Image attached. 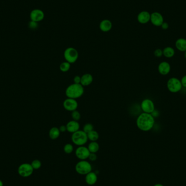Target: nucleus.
Returning a JSON list of instances; mask_svg holds the SVG:
<instances>
[{"instance_id": "7ed1b4c3", "label": "nucleus", "mask_w": 186, "mask_h": 186, "mask_svg": "<svg viewBox=\"0 0 186 186\" xmlns=\"http://www.w3.org/2000/svg\"><path fill=\"white\" fill-rule=\"evenodd\" d=\"M72 142L78 147L83 146L87 143V134L83 131V130H79L74 132L71 136Z\"/></svg>"}, {"instance_id": "0eeeda50", "label": "nucleus", "mask_w": 186, "mask_h": 186, "mask_svg": "<svg viewBox=\"0 0 186 186\" xmlns=\"http://www.w3.org/2000/svg\"><path fill=\"white\" fill-rule=\"evenodd\" d=\"M33 167L31 164L25 163L20 164L18 168V172L19 175L21 177H27L32 175L33 173Z\"/></svg>"}, {"instance_id": "6ab92c4d", "label": "nucleus", "mask_w": 186, "mask_h": 186, "mask_svg": "<svg viewBox=\"0 0 186 186\" xmlns=\"http://www.w3.org/2000/svg\"><path fill=\"white\" fill-rule=\"evenodd\" d=\"M176 48L181 52L186 51V39L184 38H179L175 42Z\"/></svg>"}, {"instance_id": "5701e85b", "label": "nucleus", "mask_w": 186, "mask_h": 186, "mask_svg": "<svg viewBox=\"0 0 186 186\" xmlns=\"http://www.w3.org/2000/svg\"><path fill=\"white\" fill-rule=\"evenodd\" d=\"M88 139L90 142H97L99 139V134L98 132L93 130L87 134Z\"/></svg>"}, {"instance_id": "58836bf2", "label": "nucleus", "mask_w": 186, "mask_h": 186, "mask_svg": "<svg viewBox=\"0 0 186 186\" xmlns=\"http://www.w3.org/2000/svg\"><path fill=\"white\" fill-rule=\"evenodd\" d=\"M184 57H185V58L186 59V51L184 52Z\"/></svg>"}, {"instance_id": "b1692460", "label": "nucleus", "mask_w": 186, "mask_h": 186, "mask_svg": "<svg viewBox=\"0 0 186 186\" xmlns=\"http://www.w3.org/2000/svg\"><path fill=\"white\" fill-rule=\"evenodd\" d=\"M70 67H71V64L69 63L68 61H64L60 64L59 69L61 72H66L70 70Z\"/></svg>"}, {"instance_id": "dca6fc26", "label": "nucleus", "mask_w": 186, "mask_h": 186, "mask_svg": "<svg viewBox=\"0 0 186 186\" xmlns=\"http://www.w3.org/2000/svg\"><path fill=\"white\" fill-rule=\"evenodd\" d=\"M85 176V181L86 184L88 185L93 186L97 183L98 181V176L95 172H93L92 171Z\"/></svg>"}, {"instance_id": "a878e982", "label": "nucleus", "mask_w": 186, "mask_h": 186, "mask_svg": "<svg viewBox=\"0 0 186 186\" xmlns=\"http://www.w3.org/2000/svg\"><path fill=\"white\" fill-rule=\"evenodd\" d=\"M31 164L34 170H38L42 166V162L39 160H33Z\"/></svg>"}, {"instance_id": "cd10ccee", "label": "nucleus", "mask_w": 186, "mask_h": 186, "mask_svg": "<svg viewBox=\"0 0 186 186\" xmlns=\"http://www.w3.org/2000/svg\"><path fill=\"white\" fill-rule=\"evenodd\" d=\"M93 129H94V126L90 123H87V124H86L84 125L82 130L87 134L88 133L93 131Z\"/></svg>"}, {"instance_id": "2eb2a0df", "label": "nucleus", "mask_w": 186, "mask_h": 186, "mask_svg": "<svg viewBox=\"0 0 186 186\" xmlns=\"http://www.w3.org/2000/svg\"><path fill=\"white\" fill-rule=\"evenodd\" d=\"M151 14L147 11H142L139 13L137 16L138 22L142 24H145L150 21Z\"/></svg>"}, {"instance_id": "20e7f679", "label": "nucleus", "mask_w": 186, "mask_h": 186, "mask_svg": "<svg viewBox=\"0 0 186 186\" xmlns=\"http://www.w3.org/2000/svg\"><path fill=\"white\" fill-rule=\"evenodd\" d=\"M75 171L79 175H86L92 171V164L87 160H80L75 166Z\"/></svg>"}, {"instance_id": "39448f33", "label": "nucleus", "mask_w": 186, "mask_h": 186, "mask_svg": "<svg viewBox=\"0 0 186 186\" xmlns=\"http://www.w3.org/2000/svg\"><path fill=\"white\" fill-rule=\"evenodd\" d=\"M166 87L169 92L172 93H176L180 92L182 89L181 80L176 77H171L168 79Z\"/></svg>"}, {"instance_id": "9d476101", "label": "nucleus", "mask_w": 186, "mask_h": 186, "mask_svg": "<svg viewBox=\"0 0 186 186\" xmlns=\"http://www.w3.org/2000/svg\"><path fill=\"white\" fill-rule=\"evenodd\" d=\"M63 105L65 110L69 112H72L77 110L79 104L76 99L67 98V99L64 101Z\"/></svg>"}, {"instance_id": "f704fd0d", "label": "nucleus", "mask_w": 186, "mask_h": 186, "mask_svg": "<svg viewBox=\"0 0 186 186\" xmlns=\"http://www.w3.org/2000/svg\"><path fill=\"white\" fill-rule=\"evenodd\" d=\"M161 27H162V29H164V30H166L167 29H168L169 27V25L166 22H163V24H162V25L161 26Z\"/></svg>"}, {"instance_id": "9b49d317", "label": "nucleus", "mask_w": 186, "mask_h": 186, "mask_svg": "<svg viewBox=\"0 0 186 186\" xmlns=\"http://www.w3.org/2000/svg\"><path fill=\"white\" fill-rule=\"evenodd\" d=\"M150 21L155 26L160 27L164 22V18L161 14L158 12H153L151 14Z\"/></svg>"}, {"instance_id": "c9c22d12", "label": "nucleus", "mask_w": 186, "mask_h": 186, "mask_svg": "<svg viewBox=\"0 0 186 186\" xmlns=\"http://www.w3.org/2000/svg\"><path fill=\"white\" fill-rule=\"evenodd\" d=\"M59 131L61 132H65L66 131V125H61L59 127Z\"/></svg>"}, {"instance_id": "4be33fe9", "label": "nucleus", "mask_w": 186, "mask_h": 186, "mask_svg": "<svg viewBox=\"0 0 186 186\" xmlns=\"http://www.w3.org/2000/svg\"><path fill=\"white\" fill-rule=\"evenodd\" d=\"M87 147L90 153H97L100 149V145L97 142H90Z\"/></svg>"}, {"instance_id": "393cba45", "label": "nucleus", "mask_w": 186, "mask_h": 186, "mask_svg": "<svg viewBox=\"0 0 186 186\" xmlns=\"http://www.w3.org/2000/svg\"><path fill=\"white\" fill-rule=\"evenodd\" d=\"M64 151L66 154H70L74 151V147L71 144H66L63 148Z\"/></svg>"}, {"instance_id": "f8f14e48", "label": "nucleus", "mask_w": 186, "mask_h": 186, "mask_svg": "<svg viewBox=\"0 0 186 186\" xmlns=\"http://www.w3.org/2000/svg\"><path fill=\"white\" fill-rule=\"evenodd\" d=\"M45 17V14L42 10L35 9L33 10L30 13V19L31 21L39 22L43 20Z\"/></svg>"}, {"instance_id": "bb28decb", "label": "nucleus", "mask_w": 186, "mask_h": 186, "mask_svg": "<svg viewBox=\"0 0 186 186\" xmlns=\"http://www.w3.org/2000/svg\"><path fill=\"white\" fill-rule=\"evenodd\" d=\"M71 118L72 120L79 121L81 118V113L78 111L75 110L74 111L71 112Z\"/></svg>"}, {"instance_id": "6e6552de", "label": "nucleus", "mask_w": 186, "mask_h": 186, "mask_svg": "<svg viewBox=\"0 0 186 186\" xmlns=\"http://www.w3.org/2000/svg\"><path fill=\"white\" fill-rule=\"evenodd\" d=\"M140 107L143 112L149 114H151L155 110V103L150 99H144L141 102Z\"/></svg>"}, {"instance_id": "ddd939ff", "label": "nucleus", "mask_w": 186, "mask_h": 186, "mask_svg": "<svg viewBox=\"0 0 186 186\" xmlns=\"http://www.w3.org/2000/svg\"><path fill=\"white\" fill-rule=\"evenodd\" d=\"M170 64L168 61H163L161 62L158 66V71L162 75H166L170 72Z\"/></svg>"}, {"instance_id": "423d86ee", "label": "nucleus", "mask_w": 186, "mask_h": 186, "mask_svg": "<svg viewBox=\"0 0 186 186\" xmlns=\"http://www.w3.org/2000/svg\"><path fill=\"white\" fill-rule=\"evenodd\" d=\"M79 52L76 48H66L64 52V57L66 61L69 63H75L79 58Z\"/></svg>"}, {"instance_id": "473e14b6", "label": "nucleus", "mask_w": 186, "mask_h": 186, "mask_svg": "<svg viewBox=\"0 0 186 186\" xmlns=\"http://www.w3.org/2000/svg\"><path fill=\"white\" fill-rule=\"evenodd\" d=\"M151 114L154 118H158V116H160V113L157 110L155 109L153 112L151 113Z\"/></svg>"}, {"instance_id": "f3484780", "label": "nucleus", "mask_w": 186, "mask_h": 186, "mask_svg": "<svg viewBox=\"0 0 186 186\" xmlns=\"http://www.w3.org/2000/svg\"><path fill=\"white\" fill-rule=\"evenodd\" d=\"M93 82V77L92 75L87 73L81 76V84L83 87H87L90 85Z\"/></svg>"}, {"instance_id": "c85d7f7f", "label": "nucleus", "mask_w": 186, "mask_h": 186, "mask_svg": "<svg viewBox=\"0 0 186 186\" xmlns=\"http://www.w3.org/2000/svg\"><path fill=\"white\" fill-rule=\"evenodd\" d=\"M29 29H37L38 27V22L31 21L29 22Z\"/></svg>"}, {"instance_id": "72a5a7b5", "label": "nucleus", "mask_w": 186, "mask_h": 186, "mask_svg": "<svg viewBox=\"0 0 186 186\" xmlns=\"http://www.w3.org/2000/svg\"><path fill=\"white\" fill-rule=\"evenodd\" d=\"M181 82L182 87L186 88V75L182 77L181 79Z\"/></svg>"}, {"instance_id": "2f4dec72", "label": "nucleus", "mask_w": 186, "mask_h": 186, "mask_svg": "<svg viewBox=\"0 0 186 186\" xmlns=\"http://www.w3.org/2000/svg\"><path fill=\"white\" fill-rule=\"evenodd\" d=\"M81 76L79 75L75 76L74 78V83L76 84H81Z\"/></svg>"}, {"instance_id": "4468645a", "label": "nucleus", "mask_w": 186, "mask_h": 186, "mask_svg": "<svg viewBox=\"0 0 186 186\" xmlns=\"http://www.w3.org/2000/svg\"><path fill=\"white\" fill-rule=\"evenodd\" d=\"M66 131L69 132V133L72 134H74V132L79 131V127H80V125H79V121L72 120L69 121L66 124Z\"/></svg>"}, {"instance_id": "1a4fd4ad", "label": "nucleus", "mask_w": 186, "mask_h": 186, "mask_svg": "<svg viewBox=\"0 0 186 186\" xmlns=\"http://www.w3.org/2000/svg\"><path fill=\"white\" fill-rule=\"evenodd\" d=\"M90 151L87 147L79 146L77 147L75 150V155L79 160H87L88 159L90 155Z\"/></svg>"}, {"instance_id": "7c9ffc66", "label": "nucleus", "mask_w": 186, "mask_h": 186, "mask_svg": "<svg viewBox=\"0 0 186 186\" xmlns=\"http://www.w3.org/2000/svg\"><path fill=\"white\" fill-rule=\"evenodd\" d=\"M154 55H155V57H158V58L162 57L163 56V50H162L160 48L156 49L154 51Z\"/></svg>"}, {"instance_id": "4c0bfd02", "label": "nucleus", "mask_w": 186, "mask_h": 186, "mask_svg": "<svg viewBox=\"0 0 186 186\" xmlns=\"http://www.w3.org/2000/svg\"><path fill=\"white\" fill-rule=\"evenodd\" d=\"M153 186H163L161 184H156L155 185H154Z\"/></svg>"}, {"instance_id": "e433bc0d", "label": "nucleus", "mask_w": 186, "mask_h": 186, "mask_svg": "<svg viewBox=\"0 0 186 186\" xmlns=\"http://www.w3.org/2000/svg\"><path fill=\"white\" fill-rule=\"evenodd\" d=\"M0 186H3V183L1 179H0Z\"/></svg>"}, {"instance_id": "aec40b11", "label": "nucleus", "mask_w": 186, "mask_h": 186, "mask_svg": "<svg viewBox=\"0 0 186 186\" xmlns=\"http://www.w3.org/2000/svg\"><path fill=\"white\" fill-rule=\"evenodd\" d=\"M61 133V132L59 131V128L53 127L50 129L48 132V136L52 140H56L57 138H59Z\"/></svg>"}, {"instance_id": "a211bd4d", "label": "nucleus", "mask_w": 186, "mask_h": 186, "mask_svg": "<svg viewBox=\"0 0 186 186\" xmlns=\"http://www.w3.org/2000/svg\"><path fill=\"white\" fill-rule=\"evenodd\" d=\"M112 28V24L109 20H103L100 24V29L103 32L111 31Z\"/></svg>"}, {"instance_id": "c756f323", "label": "nucleus", "mask_w": 186, "mask_h": 186, "mask_svg": "<svg viewBox=\"0 0 186 186\" xmlns=\"http://www.w3.org/2000/svg\"><path fill=\"white\" fill-rule=\"evenodd\" d=\"M88 159L91 162H95V161H96L97 159H98V156H97V153H90Z\"/></svg>"}, {"instance_id": "f257e3e1", "label": "nucleus", "mask_w": 186, "mask_h": 186, "mask_svg": "<svg viewBox=\"0 0 186 186\" xmlns=\"http://www.w3.org/2000/svg\"><path fill=\"white\" fill-rule=\"evenodd\" d=\"M155 120L151 114L143 112L137 117L136 125L139 129L144 132L149 131L153 129Z\"/></svg>"}, {"instance_id": "412c9836", "label": "nucleus", "mask_w": 186, "mask_h": 186, "mask_svg": "<svg viewBox=\"0 0 186 186\" xmlns=\"http://www.w3.org/2000/svg\"><path fill=\"white\" fill-rule=\"evenodd\" d=\"M175 50L170 46H167L163 50V56L167 58H170L175 55Z\"/></svg>"}, {"instance_id": "f03ea898", "label": "nucleus", "mask_w": 186, "mask_h": 186, "mask_svg": "<svg viewBox=\"0 0 186 186\" xmlns=\"http://www.w3.org/2000/svg\"><path fill=\"white\" fill-rule=\"evenodd\" d=\"M84 92V87L81 84L72 83L69 85L66 90V95L68 98L76 99L81 98Z\"/></svg>"}]
</instances>
